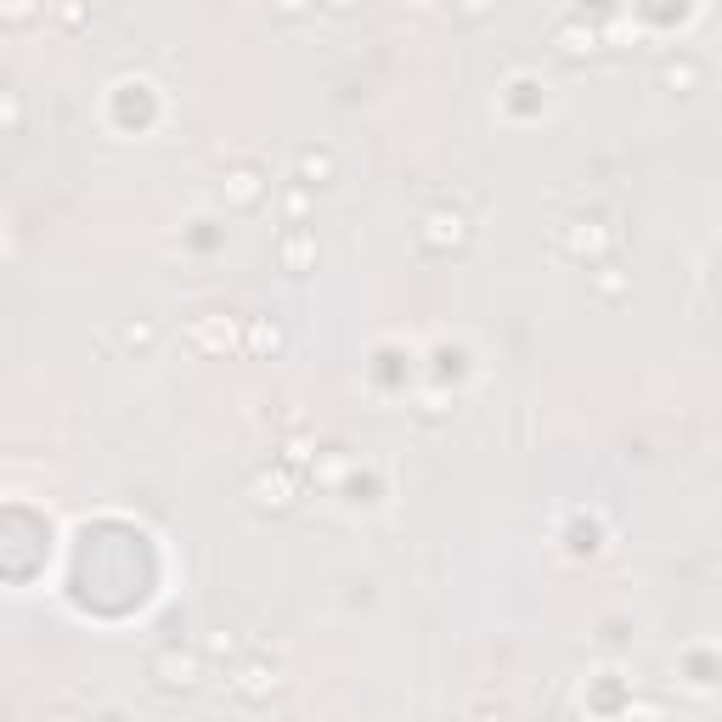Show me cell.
<instances>
[{"instance_id": "obj_1", "label": "cell", "mask_w": 722, "mask_h": 722, "mask_svg": "<svg viewBox=\"0 0 722 722\" xmlns=\"http://www.w3.org/2000/svg\"><path fill=\"white\" fill-rule=\"evenodd\" d=\"M418 243H424L429 254L463 249V243H469V215H463V209H429L424 226H418Z\"/></svg>"}, {"instance_id": "obj_2", "label": "cell", "mask_w": 722, "mask_h": 722, "mask_svg": "<svg viewBox=\"0 0 722 722\" xmlns=\"http://www.w3.org/2000/svg\"><path fill=\"white\" fill-rule=\"evenodd\" d=\"M198 655H187V649H158L153 655V677H158V689H198Z\"/></svg>"}, {"instance_id": "obj_3", "label": "cell", "mask_w": 722, "mask_h": 722, "mask_svg": "<svg viewBox=\"0 0 722 722\" xmlns=\"http://www.w3.org/2000/svg\"><path fill=\"white\" fill-rule=\"evenodd\" d=\"M187 339H192V350H204V356H226V350L237 345L232 322H226V316H220V311H204V316H192Z\"/></svg>"}, {"instance_id": "obj_4", "label": "cell", "mask_w": 722, "mask_h": 722, "mask_svg": "<svg viewBox=\"0 0 722 722\" xmlns=\"http://www.w3.org/2000/svg\"><path fill=\"white\" fill-rule=\"evenodd\" d=\"M232 689H237V700H249V706H266L271 694L283 689V677L271 672L266 660H249V666H243V672L232 677Z\"/></svg>"}, {"instance_id": "obj_5", "label": "cell", "mask_w": 722, "mask_h": 722, "mask_svg": "<svg viewBox=\"0 0 722 722\" xmlns=\"http://www.w3.org/2000/svg\"><path fill=\"white\" fill-rule=\"evenodd\" d=\"M260 198H266V170H260V164H232V170H226V204L254 209Z\"/></svg>"}, {"instance_id": "obj_6", "label": "cell", "mask_w": 722, "mask_h": 722, "mask_svg": "<svg viewBox=\"0 0 722 722\" xmlns=\"http://www.w3.org/2000/svg\"><path fill=\"white\" fill-rule=\"evenodd\" d=\"M249 497H254V508H271V514H283V508L294 503V474H283V469H271V474H254Z\"/></svg>"}, {"instance_id": "obj_7", "label": "cell", "mask_w": 722, "mask_h": 722, "mask_svg": "<svg viewBox=\"0 0 722 722\" xmlns=\"http://www.w3.org/2000/svg\"><path fill=\"white\" fill-rule=\"evenodd\" d=\"M700 79H706V63H700V57H666V63H660V85L677 91V96L700 91Z\"/></svg>"}, {"instance_id": "obj_8", "label": "cell", "mask_w": 722, "mask_h": 722, "mask_svg": "<svg viewBox=\"0 0 722 722\" xmlns=\"http://www.w3.org/2000/svg\"><path fill=\"white\" fill-rule=\"evenodd\" d=\"M604 249H610V232H604L598 220H576L565 232V254H576V260H598Z\"/></svg>"}, {"instance_id": "obj_9", "label": "cell", "mask_w": 722, "mask_h": 722, "mask_svg": "<svg viewBox=\"0 0 722 722\" xmlns=\"http://www.w3.org/2000/svg\"><path fill=\"white\" fill-rule=\"evenodd\" d=\"M553 46L565 51V57H593V51H598V34H593V29H581V23H559Z\"/></svg>"}, {"instance_id": "obj_10", "label": "cell", "mask_w": 722, "mask_h": 722, "mask_svg": "<svg viewBox=\"0 0 722 722\" xmlns=\"http://www.w3.org/2000/svg\"><path fill=\"white\" fill-rule=\"evenodd\" d=\"M299 181H305V187L333 181V153L328 147H305V153H299Z\"/></svg>"}, {"instance_id": "obj_11", "label": "cell", "mask_w": 722, "mask_h": 722, "mask_svg": "<svg viewBox=\"0 0 722 722\" xmlns=\"http://www.w3.org/2000/svg\"><path fill=\"white\" fill-rule=\"evenodd\" d=\"M316 260V243H311V232H305V226H294V232L283 237V266L288 271H305Z\"/></svg>"}, {"instance_id": "obj_12", "label": "cell", "mask_w": 722, "mask_h": 722, "mask_svg": "<svg viewBox=\"0 0 722 722\" xmlns=\"http://www.w3.org/2000/svg\"><path fill=\"white\" fill-rule=\"evenodd\" d=\"M119 345H125V350H136V356H147V350L158 345V328L147 322V316H130L125 328H119Z\"/></svg>"}, {"instance_id": "obj_13", "label": "cell", "mask_w": 722, "mask_h": 722, "mask_svg": "<svg viewBox=\"0 0 722 722\" xmlns=\"http://www.w3.org/2000/svg\"><path fill=\"white\" fill-rule=\"evenodd\" d=\"M249 350H254V356H277V350H283V328L260 316V322L249 328Z\"/></svg>"}, {"instance_id": "obj_14", "label": "cell", "mask_w": 722, "mask_h": 722, "mask_svg": "<svg viewBox=\"0 0 722 722\" xmlns=\"http://www.w3.org/2000/svg\"><path fill=\"white\" fill-rule=\"evenodd\" d=\"M593 288H598L604 299H621L632 283H627V271H621V266H598V271H593Z\"/></svg>"}, {"instance_id": "obj_15", "label": "cell", "mask_w": 722, "mask_h": 722, "mask_svg": "<svg viewBox=\"0 0 722 722\" xmlns=\"http://www.w3.org/2000/svg\"><path fill=\"white\" fill-rule=\"evenodd\" d=\"M57 23H63V29H79V23H85V6H79V0H63V6H57Z\"/></svg>"}, {"instance_id": "obj_16", "label": "cell", "mask_w": 722, "mask_h": 722, "mask_svg": "<svg viewBox=\"0 0 722 722\" xmlns=\"http://www.w3.org/2000/svg\"><path fill=\"white\" fill-rule=\"evenodd\" d=\"M0 12H6V23H29V17H34V0H6Z\"/></svg>"}, {"instance_id": "obj_17", "label": "cell", "mask_w": 722, "mask_h": 722, "mask_svg": "<svg viewBox=\"0 0 722 722\" xmlns=\"http://www.w3.org/2000/svg\"><path fill=\"white\" fill-rule=\"evenodd\" d=\"M17 125H23V102L17 91H6V136H17Z\"/></svg>"}, {"instance_id": "obj_18", "label": "cell", "mask_w": 722, "mask_h": 722, "mask_svg": "<svg viewBox=\"0 0 722 722\" xmlns=\"http://www.w3.org/2000/svg\"><path fill=\"white\" fill-rule=\"evenodd\" d=\"M271 6H277V17H305L311 12V0H271Z\"/></svg>"}, {"instance_id": "obj_19", "label": "cell", "mask_w": 722, "mask_h": 722, "mask_svg": "<svg viewBox=\"0 0 722 722\" xmlns=\"http://www.w3.org/2000/svg\"><path fill=\"white\" fill-rule=\"evenodd\" d=\"M491 0H457V17H486Z\"/></svg>"}, {"instance_id": "obj_20", "label": "cell", "mask_w": 722, "mask_h": 722, "mask_svg": "<svg viewBox=\"0 0 722 722\" xmlns=\"http://www.w3.org/2000/svg\"><path fill=\"white\" fill-rule=\"evenodd\" d=\"M209 655H232V632H215V638H209Z\"/></svg>"}, {"instance_id": "obj_21", "label": "cell", "mask_w": 722, "mask_h": 722, "mask_svg": "<svg viewBox=\"0 0 722 722\" xmlns=\"http://www.w3.org/2000/svg\"><path fill=\"white\" fill-rule=\"evenodd\" d=\"M322 6H328V12H339V17H345V12H356L361 0H322Z\"/></svg>"}]
</instances>
